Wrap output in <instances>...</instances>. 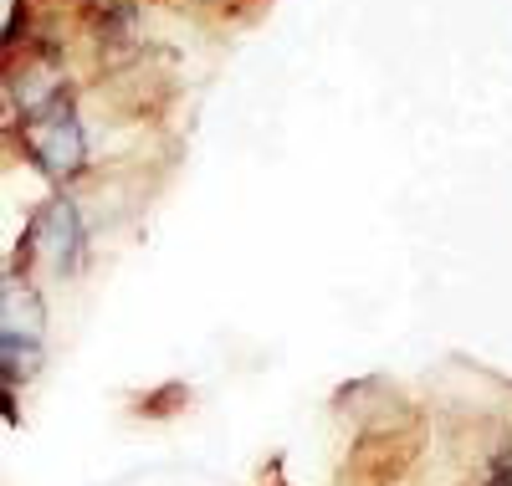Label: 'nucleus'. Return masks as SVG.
<instances>
[{"label": "nucleus", "mask_w": 512, "mask_h": 486, "mask_svg": "<svg viewBox=\"0 0 512 486\" xmlns=\"http://www.w3.org/2000/svg\"><path fill=\"white\" fill-rule=\"evenodd\" d=\"M36 246L52 256V267H72L77 261V215L67 200L47 205V215L36 220Z\"/></svg>", "instance_id": "obj_3"}, {"label": "nucleus", "mask_w": 512, "mask_h": 486, "mask_svg": "<svg viewBox=\"0 0 512 486\" xmlns=\"http://www.w3.org/2000/svg\"><path fill=\"white\" fill-rule=\"evenodd\" d=\"M41 343V302L21 277H0V364L11 374L31 369Z\"/></svg>", "instance_id": "obj_1"}, {"label": "nucleus", "mask_w": 512, "mask_h": 486, "mask_svg": "<svg viewBox=\"0 0 512 486\" xmlns=\"http://www.w3.org/2000/svg\"><path fill=\"white\" fill-rule=\"evenodd\" d=\"M26 144L41 159V169H52V174L82 169V128H77L72 108H62V103H52L47 113H36L26 123Z\"/></svg>", "instance_id": "obj_2"}]
</instances>
